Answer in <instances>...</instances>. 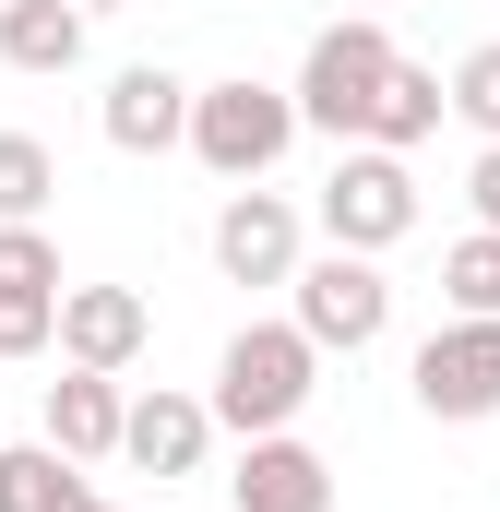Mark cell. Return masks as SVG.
Returning a JSON list of instances; mask_svg holds the SVG:
<instances>
[{"instance_id": "1", "label": "cell", "mask_w": 500, "mask_h": 512, "mask_svg": "<svg viewBox=\"0 0 500 512\" xmlns=\"http://www.w3.org/2000/svg\"><path fill=\"white\" fill-rule=\"evenodd\" d=\"M310 393H322V346H310L298 322H239L227 358H215V393H203V405H215V429L262 441V429H298Z\"/></svg>"}, {"instance_id": "2", "label": "cell", "mask_w": 500, "mask_h": 512, "mask_svg": "<svg viewBox=\"0 0 500 512\" xmlns=\"http://www.w3.org/2000/svg\"><path fill=\"white\" fill-rule=\"evenodd\" d=\"M191 167H215L227 191L250 179H274L286 167V143H298V108H286V84H262V72H227V84H191Z\"/></svg>"}, {"instance_id": "3", "label": "cell", "mask_w": 500, "mask_h": 512, "mask_svg": "<svg viewBox=\"0 0 500 512\" xmlns=\"http://www.w3.org/2000/svg\"><path fill=\"white\" fill-rule=\"evenodd\" d=\"M405 48H393V24H322L310 36V60H298V84H286V108H298V131H322V143H358L381 108V72H393Z\"/></svg>"}, {"instance_id": "4", "label": "cell", "mask_w": 500, "mask_h": 512, "mask_svg": "<svg viewBox=\"0 0 500 512\" xmlns=\"http://www.w3.org/2000/svg\"><path fill=\"white\" fill-rule=\"evenodd\" d=\"M322 239L334 251H393V239H417V179H405V155H381V143H334V179H322Z\"/></svg>"}, {"instance_id": "5", "label": "cell", "mask_w": 500, "mask_h": 512, "mask_svg": "<svg viewBox=\"0 0 500 512\" xmlns=\"http://www.w3.org/2000/svg\"><path fill=\"white\" fill-rule=\"evenodd\" d=\"M286 298H298L286 322H298L322 358H358V346H381V334H393V274H381L370 251H322V262H298V274H286Z\"/></svg>"}, {"instance_id": "6", "label": "cell", "mask_w": 500, "mask_h": 512, "mask_svg": "<svg viewBox=\"0 0 500 512\" xmlns=\"http://www.w3.org/2000/svg\"><path fill=\"white\" fill-rule=\"evenodd\" d=\"M405 382H417V417H441V429H477L500 417V322H441L417 358H405Z\"/></svg>"}, {"instance_id": "7", "label": "cell", "mask_w": 500, "mask_h": 512, "mask_svg": "<svg viewBox=\"0 0 500 512\" xmlns=\"http://www.w3.org/2000/svg\"><path fill=\"white\" fill-rule=\"evenodd\" d=\"M298 262H310L298 203H286V191H262V179L227 191V215H215V274H227V286H286Z\"/></svg>"}, {"instance_id": "8", "label": "cell", "mask_w": 500, "mask_h": 512, "mask_svg": "<svg viewBox=\"0 0 500 512\" xmlns=\"http://www.w3.org/2000/svg\"><path fill=\"white\" fill-rule=\"evenodd\" d=\"M203 453H215V405L179 382H143L120 393V465H143V477H203Z\"/></svg>"}, {"instance_id": "9", "label": "cell", "mask_w": 500, "mask_h": 512, "mask_svg": "<svg viewBox=\"0 0 500 512\" xmlns=\"http://www.w3.org/2000/svg\"><path fill=\"white\" fill-rule=\"evenodd\" d=\"M143 334H155L143 286H60V322H48L60 370H108V382H120L131 358H143Z\"/></svg>"}, {"instance_id": "10", "label": "cell", "mask_w": 500, "mask_h": 512, "mask_svg": "<svg viewBox=\"0 0 500 512\" xmlns=\"http://www.w3.org/2000/svg\"><path fill=\"white\" fill-rule=\"evenodd\" d=\"M60 239L48 227H0V358H48V322H60Z\"/></svg>"}, {"instance_id": "11", "label": "cell", "mask_w": 500, "mask_h": 512, "mask_svg": "<svg viewBox=\"0 0 500 512\" xmlns=\"http://www.w3.org/2000/svg\"><path fill=\"white\" fill-rule=\"evenodd\" d=\"M227 501H239V512H334V465H322L298 429H262V441H239Z\"/></svg>"}, {"instance_id": "12", "label": "cell", "mask_w": 500, "mask_h": 512, "mask_svg": "<svg viewBox=\"0 0 500 512\" xmlns=\"http://www.w3.org/2000/svg\"><path fill=\"white\" fill-rule=\"evenodd\" d=\"M96 131H108L120 155H179V131H191V84H179L167 60H131L120 84L96 96Z\"/></svg>"}, {"instance_id": "13", "label": "cell", "mask_w": 500, "mask_h": 512, "mask_svg": "<svg viewBox=\"0 0 500 512\" xmlns=\"http://www.w3.org/2000/svg\"><path fill=\"white\" fill-rule=\"evenodd\" d=\"M48 453H72V465H108L120 453V382L108 370H60L48 382Z\"/></svg>"}, {"instance_id": "14", "label": "cell", "mask_w": 500, "mask_h": 512, "mask_svg": "<svg viewBox=\"0 0 500 512\" xmlns=\"http://www.w3.org/2000/svg\"><path fill=\"white\" fill-rule=\"evenodd\" d=\"M84 36H96V24H84L72 0H0V60H12V72H72Z\"/></svg>"}, {"instance_id": "15", "label": "cell", "mask_w": 500, "mask_h": 512, "mask_svg": "<svg viewBox=\"0 0 500 512\" xmlns=\"http://www.w3.org/2000/svg\"><path fill=\"white\" fill-rule=\"evenodd\" d=\"M441 120H453L441 72H429V60H393V72H381V108H370V131H358V143H381V155H405V143H429Z\"/></svg>"}, {"instance_id": "16", "label": "cell", "mask_w": 500, "mask_h": 512, "mask_svg": "<svg viewBox=\"0 0 500 512\" xmlns=\"http://www.w3.org/2000/svg\"><path fill=\"white\" fill-rule=\"evenodd\" d=\"M84 501V465L48 453V441H0V512H72Z\"/></svg>"}, {"instance_id": "17", "label": "cell", "mask_w": 500, "mask_h": 512, "mask_svg": "<svg viewBox=\"0 0 500 512\" xmlns=\"http://www.w3.org/2000/svg\"><path fill=\"white\" fill-rule=\"evenodd\" d=\"M48 203H60V155L36 131H0V227H36Z\"/></svg>"}, {"instance_id": "18", "label": "cell", "mask_w": 500, "mask_h": 512, "mask_svg": "<svg viewBox=\"0 0 500 512\" xmlns=\"http://www.w3.org/2000/svg\"><path fill=\"white\" fill-rule=\"evenodd\" d=\"M441 310H465V322H500V239H489V227H465V239L441 251Z\"/></svg>"}, {"instance_id": "19", "label": "cell", "mask_w": 500, "mask_h": 512, "mask_svg": "<svg viewBox=\"0 0 500 512\" xmlns=\"http://www.w3.org/2000/svg\"><path fill=\"white\" fill-rule=\"evenodd\" d=\"M441 96H453V120L477 131V143H500V36H489V48H465V60L441 72Z\"/></svg>"}, {"instance_id": "20", "label": "cell", "mask_w": 500, "mask_h": 512, "mask_svg": "<svg viewBox=\"0 0 500 512\" xmlns=\"http://www.w3.org/2000/svg\"><path fill=\"white\" fill-rule=\"evenodd\" d=\"M465 203H477V227L500 239V143H477V167H465Z\"/></svg>"}, {"instance_id": "21", "label": "cell", "mask_w": 500, "mask_h": 512, "mask_svg": "<svg viewBox=\"0 0 500 512\" xmlns=\"http://www.w3.org/2000/svg\"><path fill=\"white\" fill-rule=\"evenodd\" d=\"M72 12H84V24H96V12H131V0H72Z\"/></svg>"}, {"instance_id": "22", "label": "cell", "mask_w": 500, "mask_h": 512, "mask_svg": "<svg viewBox=\"0 0 500 512\" xmlns=\"http://www.w3.org/2000/svg\"><path fill=\"white\" fill-rule=\"evenodd\" d=\"M72 512H120V501H96V489H84V501H72Z\"/></svg>"}]
</instances>
